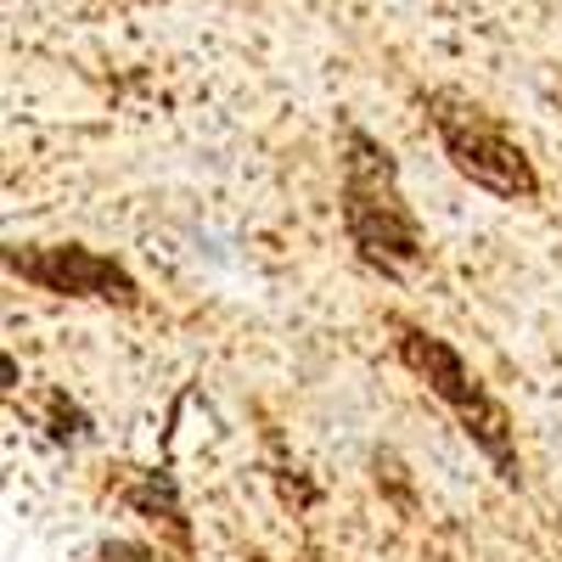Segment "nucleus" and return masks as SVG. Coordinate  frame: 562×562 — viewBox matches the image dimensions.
I'll list each match as a JSON object with an SVG mask.
<instances>
[{"label": "nucleus", "instance_id": "1", "mask_svg": "<svg viewBox=\"0 0 562 562\" xmlns=\"http://www.w3.org/2000/svg\"><path fill=\"white\" fill-rule=\"evenodd\" d=\"M338 164H344V231L349 248L360 254V265L383 270V276H411L428 259V237L422 220L405 203V186L394 169V153L378 135H366L360 124L344 119L338 130Z\"/></svg>", "mask_w": 562, "mask_h": 562}, {"label": "nucleus", "instance_id": "2", "mask_svg": "<svg viewBox=\"0 0 562 562\" xmlns=\"http://www.w3.org/2000/svg\"><path fill=\"white\" fill-rule=\"evenodd\" d=\"M389 326V344L400 355V366L411 371L416 383H428V394L456 416V428L479 445V456L495 467V479L501 484H518V434H512V416L506 405L479 383V371L467 366L439 333H428V326H411L400 315H383Z\"/></svg>", "mask_w": 562, "mask_h": 562}, {"label": "nucleus", "instance_id": "3", "mask_svg": "<svg viewBox=\"0 0 562 562\" xmlns=\"http://www.w3.org/2000/svg\"><path fill=\"white\" fill-rule=\"evenodd\" d=\"M422 113H428L434 135L445 158L456 164L461 180H473L479 192L501 198V203H535L540 198V169L524 153V140L512 135L484 102L461 97V90H428L422 97Z\"/></svg>", "mask_w": 562, "mask_h": 562}, {"label": "nucleus", "instance_id": "4", "mask_svg": "<svg viewBox=\"0 0 562 562\" xmlns=\"http://www.w3.org/2000/svg\"><path fill=\"white\" fill-rule=\"evenodd\" d=\"M0 259H7V270L23 276L29 288L57 293V299H97V304H113V310L147 304L140 299V281L119 259L85 248V243H12Z\"/></svg>", "mask_w": 562, "mask_h": 562}, {"label": "nucleus", "instance_id": "5", "mask_svg": "<svg viewBox=\"0 0 562 562\" xmlns=\"http://www.w3.org/2000/svg\"><path fill=\"white\" fill-rule=\"evenodd\" d=\"M108 490L135 512V518H147V524H158L180 551H192V524H186V506H180V490L164 479V473H153V467H113V479H108Z\"/></svg>", "mask_w": 562, "mask_h": 562}, {"label": "nucleus", "instance_id": "6", "mask_svg": "<svg viewBox=\"0 0 562 562\" xmlns=\"http://www.w3.org/2000/svg\"><path fill=\"white\" fill-rule=\"evenodd\" d=\"M29 416H34V422H40V428L52 434L57 445H79V439H90V416H85L63 389H45V394L29 405Z\"/></svg>", "mask_w": 562, "mask_h": 562}, {"label": "nucleus", "instance_id": "7", "mask_svg": "<svg viewBox=\"0 0 562 562\" xmlns=\"http://www.w3.org/2000/svg\"><path fill=\"white\" fill-rule=\"evenodd\" d=\"M102 562H169V557L153 551V546H140V540H108L102 546Z\"/></svg>", "mask_w": 562, "mask_h": 562}, {"label": "nucleus", "instance_id": "8", "mask_svg": "<svg viewBox=\"0 0 562 562\" xmlns=\"http://www.w3.org/2000/svg\"><path fill=\"white\" fill-rule=\"evenodd\" d=\"M546 97L562 108V68H551V79H546Z\"/></svg>", "mask_w": 562, "mask_h": 562}, {"label": "nucleus", "instance_id": "9", "mask_svg": "<svg viewBox=\"0 0 562 562\" xmlns=\"http://www.w3.org/2000/svg\"><path fill=\"white\" fill-rule=\"evenodd\" d=\"M293 562H333V557H326V551H315V546H304V551H299Z\"/></svg>", "mask_w": 562, "mask_h": 562}, {"label": "nucleus", "instance_id": "10", "mask_svg": "<svg viewBox=\"0 0 562 562\" xmlns=\"http://www.w3.org/2000/svg\"><path fill=\"white\" fill-rule=\"evenodd\" d=\"M248 562H270V557H265V551H254V557H248Z\"/></svg>", "mask_w": 562, "mask_h": 562}, {"label": "nucleus", "instance_id": "11", "mask_svg": "<svg viewBox=\"0 0 562 562\" xmlns=\"http://www.w3.org/2000/svg\"><path fill=\"white\" fill-rule=\"evenodd\" d=\"M557 518H562V506H557Z\"/></svg>", "mask_w": 562, "mask_h": 562}]
</instances>
